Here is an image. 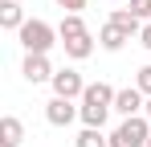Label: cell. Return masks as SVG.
Instances as JSON below:
<instances>
[{
  "label": "cell",
  "instance_id": "cell-1",
  "mask_svg": "<svg viewBox=\"0 0 151 147\" xmlns=\"http://www.w3.org/2000/svg\"><path fill=\"white\" fill-rule=\"evenodd\" d=\"M114 94L119 90H110L106 82H90L86 94H82V122L86 127H102L110 119V110H114Z\"/></svg>",
  "mask_w": 151,
  "mask_h": 147
},
{
  "label": "cell",
  "instance_id": "cell-2",
  "mask_svg": "<svg viewBox=\"0 0 151 147\" xmlns=\"http://www.w3.org/2000/svg\"><path fill=\"white\" fill-rule=\"evenodd\" d=\"M151 139V119L147 115H131L114 127V135H110V147H147Z\"/></svg>",
  "mask_w": 151,
  "mask_h": 147
},
{
  "label": "cell",
  "instance_id": "cell-3",
  "mask_svg": "<svg viewBox=\"0 0 151 147\" xmlns=\"http://www.w3.org/2000/svg\"><path fill=\"white\" fill-rule=\"evenodd\" d=\"M17 33H21L25 53H49V49L57 45V29H53V24H45V21H37V17H33V21H25Z\"/></svg>",
  "mask_w": 151,
  "mask_h": 147
},
{
  "label": "cell",
  "instance_id": "cell-4",
  "mask_svg": "<svg viewBox=\"0 0 151 147\" xmlns=\"http://www.w3.org/2000/svg\"><path fill=\"white\" fill-rule=\"evenodd\" d=\"M45 119H49L53 127H70L74 119H82V106H74V98H57L53 94L49 102H45Z\"/></svg>",
  "mask_w": 151,
  "mask_h": 147
},
{
  "label": "cell",
  "instance_id": "cell-5",
  "mask_svg": "<svg viewBox=\"0 0 151 147\" xmlns=\"http://www.w3.org/2000/svg\"><path fill=\"white\" fill-rule=\"evenodd\" d=\"M49 86H53V94H57V98H82V94H86V82H82V74H78V70H70V66L53 74V82H49Z\"/></svg>",
  "mask_w": 151,
  "mask_h": 147
},
{
  "label": "cell",
  "instance_id": "cell-6",
  "mask_svg": "<svg viewBox=\"0 0 151 147\" xmlns=\"http://www.w3.org/2000/svg\"><path fill=\"white\" fill-rule=\"evenodd\" d=\"M21 74H25L29 82L37 86V82H53V66H49V53H25V66H21Z\"/></svg>",
  "mask_w": 151,
  "mask_h": 147
},
{
  "label": "cell",
  "instance_id": "cell-7",
  "mask_svg": "<svg viewBox=\"0 0 151 147\" xmlns=\"http://www.w3.org/2000/svg\"><path fill=\"white\" fill-rule=\"evenodd\" d=\"M143 98H147V94H143L139 86H127V90H119V94H114V110H119L123 119H131V115H139V110L147 106Z\"/></svg>",
  "mask_w": 151,
  "mask_h": 147
},
{
  "label": "cell",
  "instance_id": "cell-8",
  "mask_svg": "<svg viewBox=\"0 0 151 147\" xmlns=\"http://www.w3.org/2000/svg\"><path fill=\"white\" fill-rule=\"evenodd\" d=\"M25 143V122L17 115H4L0 119V147H21Z\"/></svg>",
  "mask_w": 151,
  "mask_h": 147
},
{
  "label": "cell",
  "instance_id": "cell-9",
  "mask_svg": "<svg viewBox=\"0 0 151 147\" xmlns=\"http://www.w3.org/2000/svg\"><path fill=\"white\" fill-rule=\"evenodd\" d=\"M127 41H131V33H123V29H119V24H102V33H98V45L106 49V53H119V49L127 45Z\"/></svg>",
  "mask_w": 151,
  "mask_h": 147
},
{
  "label": "cell",
  "instance_id": "cell-10",
  "mask_svg": "<svg viewBox=\"0 0 151 147\" xmlns=\"http://www.w3.org/2000/svg\"><path fill=\"white\" fill-rule=\"evenodd\" d=\"M65 45V57H74V61H86L90 53H94V37L90 33H82V37H70V41H61Z\"/></svg>",
  "mask_w": 151,
  "mask_h": 147
},
{
  "label": "cell",
  "instance_id": "cell-11",
  "mask_svg": "<svg viewBox=\"0 0 151 147\" xmlns=\"http://www.w3.org/2000/svg\"><path fill=\"white\" fill-rule=\"evenodd\" d=\"M82 33H90L86 21H82V12H65L61 24H57V37H61V41H70V37H82Z\"/></svg>",
  "mask_w": 151,
  "mask_h": 147
},
{
  "label": "cell",
  "instance_id": "cell-12",
  "mask_svg": "<svg viewBox=\"0 0 151 147\" xmlns=\"http://www.w3.org/2000/svg\"><path fill=\"white\" fill-rule=\"evenodd\" d=\"M0 24H4V29H21V24H25V8H21L17 0H0Z\"/></svg>",
  "mask_w": 151,
  "mask_h": 147
},
{
  "label": "cell",
  "instance_id": "cell-13",
  "mask_svg": "<svg viewBox=\"0 0 151 147\" xmlns=\"http://www.w3.org/2000/svg\"><path fill=\"white\" fill-rule=\"evenodd\" d=\"M110 24H119V29L131 33V37H135V33H143V21H139L131 8H114V12H110Z\"/></svg>",
  "mask_w": 151,
  "mask_h": 147
},
{
  "label": "cell",
  "instance_id": "cell-14",
  "mask_svg": "<svg viewBox=\"0 0 151 147\" xmlns=\"http://www.w3.org/2000/svg\"><path fill=\"white\" fill-rule=\"evenodd\" d=\"M74 147H110V135H102V127H86L74 139Z\"/></svg>",
  "mask_w": 151,
  "mask_h": 147
},
{
  "label": "cell",
  "instance_id": "cell-15",
  "mask_svg": "<svg viewBox=\"0 0 151 147\" xmlns=\"http://www.w3.org/2000/svg\"><path fill=\"white\" fill-rule=\"evenodd\" d=\"M135 86H139V90H143V94L151 98V66H143V70L135 74Z\"/></svg>",
  "mask_w": 151,
  "mask_h": 147
},
{
  "label": "cell",
  "instance_id": "cell-16",
  "mask_svg": "<svg viewBox=\"0 0 151 147\" xmlns=\"http://www.w3.org/2000/svg\"><path fill=\"white\" fill-rule=\"evenodd\" d=\"M131 12H135L139 21H147L151 17V0H131Z\"/></svg>",
  "mask_w": 151,
  "mask_h": 147
},
{
  "label": "cell",
  "instance_id": "cell-17",
  "mask_svg": "<svg viewBox=\"0 0 151 147\" xmlns=\"http://www.w3.org/2000/svg\"><path fill=\"white\" fill-rule=\"evenodd\" d=\"M57 4H61L65 12H82V8H86V0H57Z\"/></svg>",
  "mask_w": 151,
  "mask_h": 147
},
{
  "label": "cell",
  "instance_id": "cell-18",
  "mask_svg": "<svg viewBox=\"0 0 151 147\" xmlns=\"http://www.w3.org/2000/svg\"><path fill=\"white\" fill-rule=\"evenodd\" d=\"M139 41H143V49H151V21L143 24V33H139Z\"/></svg>",
  "mask_w": 151,
  "mask_h": 147
},
{
  "label": "cell",
  "instance_id": "cell-19",
  "mask_svg": "<svg viewBox=\"0 0 151 147\" xmlns=\"http://www.w3.org/2000/svg\"><path fill=\"white\" fill-rule=\"evenodd\" d=\"M143 115H147V119H151V98H147V106H143Z\"/></svg>",
  "mask_w": 151,
  "mask_h": 147
},
{
  "label": "cell",
  "instance_id": "cell-20",
  "mask_svg": "<svg viewBox=\"0 0 151 147\" xmlns=\"http://www.w3.org/2000/svg\"><path fill=\"white\" fill-rule=\"evenodd\" d=\"M147 147H151V139H147Z\"/></svg>",
  "mask_w": 151,
  "mask_h": 147
}]
</instances>
